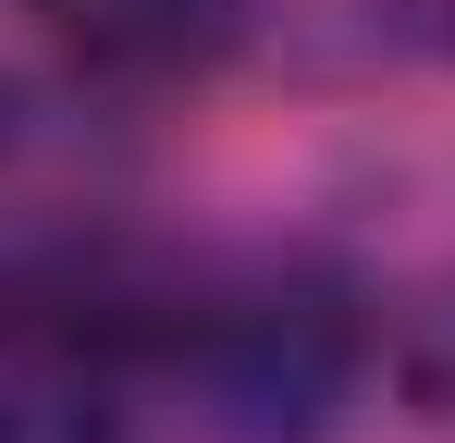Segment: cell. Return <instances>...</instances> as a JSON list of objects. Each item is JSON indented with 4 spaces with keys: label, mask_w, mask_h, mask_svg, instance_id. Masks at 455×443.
Returning a JSON list of instances; mask_svg holds the SVG:
<instances>
[{
    "label": "cell",
    "mask_w": 455,
    "mask_h": 443,
    "mask_svg": "<svg viewBox=\"0 0 455 443\" xmlns=\"http://www.w3.org/2000/svg\"><path fill=\"white\" fill-rule=\"evenodd\" d=\"M357 295L296 271V259H246V271H185L160 284V382L234 443H307L345 419L357 394Z\"/></svg>",
    "instance_id": "6da1fadb"
},
{
    "label": "cell",
    "mask_w": 455,
    "mask_h": 443,
    "mask_svg": "<svg viewBox=\"0 0 455 443\" xmlns=\"http://www.w3.org/2000/svg\"><path fill=\"white\" fill-rule=\"evenodd\" d=\"M160 394V284L86 259L0 284V443H136Z\"/></svg>",
    "instance_id": "7a4b0ae2"
},
{
    "label": "cell",
    "mask_w": 455,
    "mask_h": 443,
    "mask_svg": "<svg viewBox=\"0 0 455 443\" xmlns=\"http://www.w3.org/2000/svg\"><path fill=\"white\" fill-rule=\"evenodd\" d=\"M111 185H124V136L99 124L86 74L75 86L0 74V284L50 271V259H86Z\"/></svg>",
    "instance_id": "3957f363"
},
{
    "label": "cell",
    "mask_w": 455,
    "mask_h": 443,
    "mask_svg": "<svg viewBox=\"0 0 455 443\" xmlns=\"http://www.w3.org/2000/svg\"><path fill=\"white\" fill-rule=\"evenodd\" d=\"M86 86H185L246 37V0H37Z\"/></svg>",
    "instance_id": "277c9868"
}]
</instances>
